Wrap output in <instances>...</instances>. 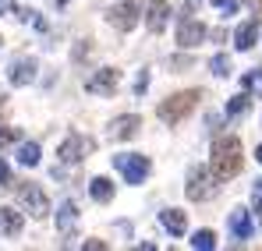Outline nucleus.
Masks as SVG:
<instances>
[{
	"mask_svg": "<svg viewBox=\"0 0 262 251\" xmlns=\"http://www.w3.org/2000/svg\"><path fill=\"white\" fill-rule=\"evenodd\" d=\"M213 173L220 180H230L241 173V138L237 134H227V138H216L213 142Z\"/></svg>",
	"mask_w": 262,
	"mask_h": 251,
	"instance_id": "nucleus-1",
	"label": "nucleus"
},
{
	"mask_svg": "<svg viewBox=\"0 0 262 251\" xmlns=\"http://www.w3.org/2000/svg\"><path fill=\"white\" fill-rule=\"evenodd\" d=\"M184 195L191 202H213L220 195V177L206 167H191L188 170V184H184Z\"/></svg>",
	"mask_w": 262,
	"mask_h": 251,
	"instance_id": "nucleus-2",
	"label": "nucleus"
},
{
	"mask_svg": "<svg viewBox=\"0 0 262 251\" xmlns=\"http://www.w3.org/2000/svg\"><path fill=\"white\" fill-rule=\"evenodd\" d=\"M199 99H202V92L199 88H188V92H177V96H170V99H163L160 103V121L163 124H181L195 106H199Z\"/></svg>",
	"mask_w": 262,
	"mask_h": 251,
	"instance_id": "nucleus-3",
	"label": "nucleus"
},
{
	"mask_svg": "<svg viewBox=\"0 0 262 251\" xmlns=\"http://www.w3.org/2000/svg\"><path fill=\"white\" fill-rule=\"evenodd\" d=\"M96 149V142L85 138V134H78V131H71L64 142H60V149H57V159L64 163V167H75V163H82L89 159V152Z\"/></svg>",
	"mask_w": 262,
	"mask_h": 251,
	"instance_id": "nucleus-4",
	"label": "nucleus"
},
{
	"mask_svg": "<svg viewBox=\"0 0 262 251\" xmlns=\"http://www.w3.org/2000/svg\"><path fill=\"white\" fill-rule=\"evenodd\" d=\"M114 167L124 173L128 184H142V180L149 177L152 163H149V156H142V152H121V156H114Z\"/></svg>",
	"mask_w": 262,
	"mask_h": 251,
	"instance_id": "nucleus-5",
	"label": "nucleus"
},
{
	"mask_svg": "<svg viewBox=\"0 0 262 251\" xmlns=\"http://www.w3.org/2000/svg\"><path fill=\"white\" fill-rule=\"evenodd\" d=\"M18 202H21V209L29 212L32 219H43V216H50V198H46V191L39 188V184H18Z\"/></svg>",
	"mask_w": 262,
	"mask_h": 251,
	"instance_id": "nucleus-6",
	"label": "nucleus"
},
{
	"mask_svg": "<svg viewBox=\"0 0 262 251\" xmlns=\"http://www.w3.org/2000/svg\"><path fill=\"white\" fill-rule=\"evenodd\" d=\"M121 85V71L117 67H99L85 78V92L89 96H114Z\"/></svg>",
	"mask_w": 262,
	"mask_h": 251,
	"instance_id": "nucleus-7",
	"label": "nucleus"
},
{
	"mask_svg": "<svg viewBox=\"0 0 262 251\" xmlns=\"http://www.w3.org/2000/svg\"><path fill=\"white\" fill-rule=\"evenodd\" d=\"M138 14H142L138 0H121V4H114V7H110L106 21H110L117 32H131V29L138 25Z\"/></svg>",
	"mask_w": 262,
	"mask_h": 251,
	"instance_id": "nucleus-8",
	"label": "nucleus"
},
{
	"mask_svg": "<svg viewBox=\"0 0 262 251\" xmlns=\"http://www.w3.org/2000/svg\"><path fill=\"white\" fill-rule=\"evenodd\" d=\"M36 71H39L36 57H18V60H11V67H7V82L14 85V88L32 85V82H36Z\"/></svg>",
	"mask_w": 262,
	"mask_h": 251,
	"instance_id": "nucleus-9",
	"label": "nucleus"
},
{
	"mask_svg": "<svg viewBox=\"0 0 262 251\" xmlns=\"http://www.w3.org/2000/svg\"><path fill=\"white\" fill-rule=\"evenodd\" d=\"M138 131H142V117H138V113H121V117L110 121V138H114V142H128Z\"/></svg>",
	"mask_w": 262,
	"mask_h": 251,
	"instance_id": "nucleus-10",
	"label": "nucleus"
},
{
	"mask_svg": "<svg viewBox=\"0 0 262 251\" xmlns=\"http://www.w3.org/2000/svg\"><path fill=\"white\" fill-rule=\"evenodd\" d=\"M209 32H206V25L202 21H195V18H181V29H177V42L184 46V50H195L199 42L206 39Z\"/></svg>",
	"mask_w": 262,
	"mask_h": 251,
	"instance_id": "nucleus-11",
	"label": "nucleus"
},
{
	"mask_svg": "<svg viewBox=\"0 0 262 251\" xmlns=\"http://www.w3.org/2000/svg\"><path fill=\"white\" fill-rule=\"evenodd\" d=\"M167 21H170V4L167 0H149V7H145V25H149V32H163L167 29Z\"/></svg>",
	"mask_w": 262,
	"mask_h": 251,
	"instance_id": "nucleus-12",
	"label": "nucleus"
},
{
	"mask_svg": "<svg viewBox=\"0 0 262 251\" xmlns=\"http://www.w3.org/2000/svg\"><path fill=\"white\" fill-rule=\"evenodd\" d=\"M25 226V216L11 206H0V237H18Z\"/></svg>",
	"mask_w": 262,
	"mask_h": 251,
	"instance_id": "nucleus-13",
	"label": "nucleus"
},
{
	"mask_svg": "<svg viewBox=\"0 0 262 251\" xmlns=\"http://www.w3.org/2000/svg\"><path fill=\"white\" fill-rule=\"evenodd\" d=\"M255 42H259V21H255V18H248V21H241V25H237V32H234V46L245 53V50H252Z\"/></svg>",
	"mask_w": 262,
	"mask_h": 251,
	"instance_id": "nucleus-14",
	"label": "nucleus"
},
{
	"mask_svg": "<svg viewBox=\"0 0 262 251\" xmlns=\"http://www.w3.org/2000/svg\"><path fill=\"white\" fill-rule=\"evenodd\" d=\"M75 223H78V209H75V202H60V209H57V226H60V234L71 237V234H75Z\"/></svg>",
	"mask_w": 262,
	"mask_h": 251,
	"instance_id": "nucleus-15",
	"label": "nucleus"
},
{
	"mask_svg": "<svg viewBox=\"0 0 262 251\" xmlns=\"http://www.w3.org/2000/svg\"><path fill=\"white\" fill-rule=\"evenodd\" d=\"M230 234H234L237 241L252 237V216H248V209H234L230 212Z\"/></svg>",
	"mask_w": 262,
	"mask_h": 251,
	"instance_id": "nucleus-16",
	"label": "nucleus"
},
{
	"mask_svg": "<svg viewBox=\"0 0 262 251\" xmlns=\"http://www.w3.org/2000/svg\"><path fill=\"white\" fill-rule=\"evenodd\" d=\"M160 223H163V230H170L174 237H181V234L188 230V219H184L181 209H163L160 212Z\"/></svg>",
	"mask_w": 262,
	"mask_h": 251,
	"instance_id": "nucleus-17",
	"label": "nucleus"
},
{
	"mask_svg": "<svg viewBox=\"0 0 262 251\" xmlns=\"http://www.w3.org/2000/svg\"><path fill=\"white\" fill-rule=\"evenodd\" d=\"M252 110V96L248 92H241V96H234V99H227V110H223V117L230 121V117H245Z\"/></svg>",
	"mask_w": 262,
	"mask_h": 251,
	"instance_id": "nucleus-18",
	"label": "nucleus"
},
{
	"mask_svg": "<svg viewBox=\"0 0 262 251\" xmlns=\"http://www.w3.org/2000/svg\"><path fill=\"white\" fill-rule=\"evenodd\" d=\"M89 191H92L96 202H110V198H114V184H110L106 177H92V180H89Z\"/></svg>",
	"mask_w": 262,
	"mask_h": 251,
	"instance_id": "nucleus-19",
	"label": "nucleus"
},
{
	"mask_svg": "<svg viewBox=\"0 0 262 251\" xmlns=\"http://www.w3.org/2000/svg\"><path fill=\"white\" fill-rule=\"evenodd\" d=\"M18 163L21 167H39V145L36 142H21L18 145Z\"/></svg>",
	"mask_w": 262,
	"mask_h": 251,
	"instance_id": "nucleus-20",
	"label": "nucleus"
},
{
	"mask_svg": "<svg viewBox=\"0 0 262 251\" xmlns=\"http://www.w3.org/2000/svg\"><path fill=\"white\" fill-rule=\"evenodd\" d=\"M191 248L195 251H213L216 248V234H213V230H195V234H191Z\"/></svg>",
	"mask_w": 262,
	"mask_h": 251,
	"instance_id": "nucleus-21",
	"label": "nucleus"
},
{
	"mask_svg": "<svg viewBox=\"0 0 262 251\" xmlns=\"http://www.w3.org/2000/svg\"><path fill=\"white\" fill-rule=\"evenodd\" d=\"M209 71H213L216 78H227V75L234 71V67H230V57H227V53H216V57L209 60Z\"/></svg>",
	"mask_w": 262,
	"mask_h": 251,
	"instance_id": "nucleus-22",
	"label": "nucleus"
},
{
	"mask_svg": "<svg viewBox=\"0 0 262 251\" xmlns=\"http://www.w3.org/2000/svg\"><path fill=\"white\" fill-rule=\"evenodd\" d=\"M241 85H245V88H252V92H255V96L262 99V71H252V75H245V78H241Z\"/></svg>",
	"mask_w": 262,
	"mask_h": 251,
	"instance_id": "nucleus-23",
	"label": "nucleus"
},
{
	"mask_svg": "<svg viewBox=\"0 0 262 251\" xmlns=\"http://www.w3.org/2000/svg\"><path fill=\"white\" fill-rule=\"evenodd\" d=\"M21 138V131L18 127H0V149H7L11 142H18Z\"/></svg>",
	"mask_w": 262,
	"mask_h": 251,
	"instance_id": "nucleus-24",
	"label": "nucleus"
},
{
	"mask_svg": "<svg viewBox=\"0 0 262 251\" xmlns=\"http://www.w3.org/2000/svg\"><path fill=\"white\" fill-rule=\"evenodd\" d=\"M213 7L223 11V18H227V14H237V0H213Z\"/></svg>",
	"mask_w": 262,
	"mask_h": 251,
	"instance_id": "nucleus-25",
	"label": "nucleus"
},
{
	"mask_svg": "<svg viewBox=\"0 0 262 251\" xmlns=\"http://www.w3.org/2000/svg\"><path fill=\"white\" fill-rule=\"evenodd\" d=\"M145 88H149V71H142V75H138V82H135V92H138V96H142Z\"/></svg>",
	"mask_w": 262,
	"mask_h": 251,
	"instance_id": "nucleus-26",
	"label": "nucleus"
},
{
	"mask_svg": "<svg viewBox=\"0 0 262 251\" xmlns=\"http://www.w3.org/2000/svg\"><path fill=\"white\" fill-rule=\"evenodd\" d=\"M0 184H11V167L0 159Z\"/></svg>",
	"mask_w": 262,
	"mask_h": 251,
	"instance_id": "nucleus-27",
	"label": "nucleus"
},
{
	"mask_svg": "<svg viewBox=\"0 0 262 251\" xmlns=\"http://www.w3.org/2000/svg\"><path fill=\"white\" fill-rule=\"evenodd\" d=\"M14 11V0H0V14H11Z\"/></svg>",
	"mask_w": 262,
	"mask_h": 251,
	"instance_id": "nucleus-28",
	"label": "nucleus"
},
{
	"mask_svg": "<svg viewBox=\"0 0 262 251\" xmlns=\"http://www.w3.org/2000/svg\"><path fill=\"white\" fill-rule=\"evenodd\" d=\"M255 212H259V223H262V191H259V198H255Z\"/></svg>",
	"mask_w": 262,
	"mask_h": 251,
	"instance_id": "nucleus-29",
	"label": "nucleus"
},
{
	"mask_svg": "<svg viewBox=\"0 0 262 251\" xmlns=\"http://www.w3.org/2000/svg\"><path fill=\"white\" fill-rule=\"evenodd\" d=\"M248 7H252V11H262V0H248Z\"/></svg>",
	"mask_w": 262,
	"mask_h": 251,
	"instance_id": "nucleus-30",
	"label": "nucleus"
},
{
	"mask_svg": "<svg viewBox=\"0 0 262 251\" xmlns=\"http://www.w3.org/2000/svg\"><path fill=\"white\" fill-rule=\"evenodd\" d=\"M255 159H259V163H262V145H255Z\"/></svg>",
	"mask_w": 262,
	"mask_h": 251,
	"instance_id": "nucleus-31",
	"label": "nucleus"
},
{
	"mask_svg": "<svg viewBox=\"0 0 262 251\" xmlns=\"http://www.w3.org/2000/svg\"><path fill=\"white\" fill-rule=\"evenodd\" d=\"M60 4H68V0H53V7H60Z\"/></svg>",
	"mask_w": 262,
	"mask_h": 251,
	"instance_id": "nucleus-32",
	"label": "nucleus"
},
{
	"mask_svg": "<svg viewBox=\"0 0 262 251\" xmlns=\"http://www.w3.org/2000/svg\"><path fill=\"white\" fill-rule=\"evenodd\" d=\"M255 188H259V191H262V177H259V180H255Z\"/></svg>",
	"mask_w": 262,
	"mask_h": 251,
	"instance_id": "nucleus-33",
	"label": "nucleus"
},
{
	"mask_svg": "<svg viewBox=\"0 0 262 251\" xmlns=\"http://www.w3.org/2000/svg\"><path fill=\"white\" fill-rule=\"evenodd\" d=\"M0 106H4V96H0Z\"/></svg>",
	"mask_w": 262,
	"mask_h": 251,
	"instance_id": "nucleus-34",
	"label": "nucleus"
},
{
	"mask_svg": "<svg viewBox=\"0 0 262 251\" xmlns=\"http://www.w3.org/2000/svg\"><path fill=\"white\" fill-rule=\"evenodd\" d=\"M0 42H4V39H0Z\"/></svg>",
	"mask_w": 262,
	"mask_h": 251,
	"instance_id": "nucleus-35",
	"label": "nucleus"
}]
</instances>
